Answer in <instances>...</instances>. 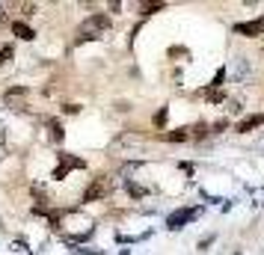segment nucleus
Here are the masks:
<instances>
[{"instance_id":"f257e3e1","label":"nucleus","mask_w":264,"mask_h":255,"mask_svg":"<svg viewBox=\"0 0 264 255\" xmlns=\"http://www.w3.org/2000/svg\"><path fill=\"white\" fill-rule=\"evenodd\" d=\"M110 27V18L107 15H92V18H86L83 24H80V42L83 39H95L98 33H104Z\"/></svg>"},{"instance_id":"f03ea898","label":"nucleus","mask_w":264,"mask_h":255,"mask_svg":"<svg viewBox=\"0 0 264 255\" xmlns=\"http://www.w3.org/2000/svg\"><path fill=\"white\" fill-rule=\"evenodd\" d=\"M238 33H244V36L264 33V18H259V21H250V24H241V27H238Z\"/></svg>"},{"instance_id":"7ed1b4c3","label":"nucleus","mask_w":264,"mask_h":255,"mask_svg":"<svg viewBox=\"0 0 264 255\" xmlns=\"http://www.w3.org/2000/svg\"><path fill=\"white\" fill-rule=\"evenodd\" d=\"M12 33H15L18 39H24V42H30V39H36V33H33V30H30L27 24H21V21H15V24H12Z\"/></svg>"},{"instance_id":"20e7f679","label":"nucleus","mask_w":264,"mask_h":255,"mask_svg":"<svg viewBox=\"0 0 264 255\" xmlns=\"http://www.w3.org/2000/svg\"><path fill=\"white\" fill-rule=\"evenodd\" d=\"M9 59H12V45H6V48L0 51V65H6Z\"/></svg>"},{"instance_id":"39448f33","label":"nucleus","mask_w":264,"mask_h":255,"mask_svg":"<svg viewBox=\"0 0 264 255\" xmlns=\"http://www.w3.org/2000/svg\"><path fill=\"white\" fill-rule=\"evenodd\" d=\"M51 137H53V140H56V143H59V140H62V128H59V125H56V122H51Z\"/></svg>"},{"instance_id":"423d86ee","label":"nucleus","mask_w":264,"mask_h":255,"mask_svg":"<svg viewBox=\"0 0 264 255\" xmlns=\"http://www.w3.org/2000/svg\"><path fill=\"white\" fill-rule=\"evenodd\" d=\"M6 21H9V15H6V9L0 6V24H6Z\"/></svg>"}]
</instances>
